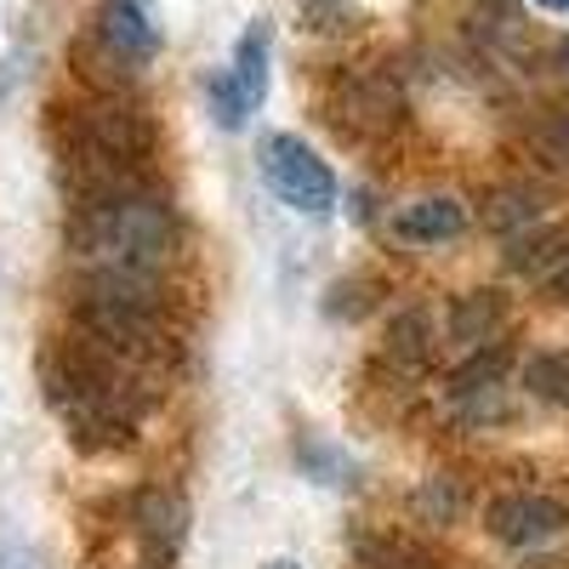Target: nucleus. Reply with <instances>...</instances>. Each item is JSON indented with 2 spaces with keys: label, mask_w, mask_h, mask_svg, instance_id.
Wrapping results in <instances>:
<instances>
[{
  "label": "nucleus",
  "mask_w": 569,
  "mask_h": 569,
  "mask_svg": "<svg viewBox=\"0 0 569 569\" xmlns=\"http://www.w3.org/2000/svg\"><path fill=\"white\" fill-rule=\"evenodd\" d=\"M40 388H46V405L63 416V427L86 450L131 445L137 410H142L137 359L74 330L69 342H52L40 353Z\"/></svg>",
  "instance_id": "f257e3e1"
},
{
  "label": "nucleus",
  "mask_w": 569,
  "mask_h": 569,
  "mask_svg": "<svg viewBox=\"0 0 569 569\" xmlns=\"http://www.w3.org/2000/svg\"><path fill=\"white\" fill-rule=\"evenodd\" d=\"M69 240L91 262V273L154 279L177 251V217L154 188H126V194H114V200L74 206Z\"/></svg>",
  "instance_id": "f03ea898"
},
{
  "label": "nucleus",
  "mask_w": 569,
  "mask_h": 569,
  "mask_svg": "<svg viewBox=\"0 0 569 569\" xmlns=\"http://www.w3.org/2000/svg\"><path fill=\"white\" fill-rule=\"evenodd\" d=\"M257 160H262L268 188H273V194L291 206V211H302V217H330V211H337V200H342L337 171H330L297 131H268L262 149H257Z\"/></svg>",
  "instance_id": "7ed1b4c3"
},
{
  "label": "nucleus",
  "mask_w": 569,
  "mask_h": 569,
  "mask_svg": "<svg viewBox=\"0 0 569 569\" xmlns=\"http://www.w3.org/2000/svg\"><path fill=\"white\" fill-rule=\"evenodd\" d=\"M485 530L501 547H547L569 530V507L552 496H536V490H512L485 507Z\"/></svg>",
  "instance_id": "20e7f679"
},
{
  "label": "nucleus",
  "mask_w": 569,
  "mask_h": 569,
  "mask_svg": "<svg viewBox=\"0 0 569 569\" xmlns=\"http://www.w3.org/2000/svg\"><path fill=\"white\" fill-rule=\"evenodd\" d=\"M103 46L126 63H149L160 52V23L149 12V0H109L103 7Z\"/></svg>",
  "instance_id": "39448f33"
},
{
  "label": "nucleus",
  "mask_w": 569,
  "mask_h": 569,
  "mask_svg": "<svg viewBox=\"0 0 569 569\" xmlns=\"http://www.w3.org/2000/svg\"><path fill=\"white\" fill-rule=\"evenodd\" d=\"M393 233L405 246H450L467 233V211L450 194H421V200L393 211Z\"/></svg>",
  "instance_id": "423d86ee"
},
{
  "label": "nucleus",
  "mask_w": 569,
  "mask_h": 569,
  "mask_svg": "<svg viewBox=\"0 0 569 569\" xmlns=\"http://www.w3.org/2000/svg\"><path fill=\"white\" fill-rule=\"evenodd\" d=\"M131 525H137L142 541H149V552L171 558L182 547V536H188V501L177 490H166V485H149L137 496V507H131Z\"/></svg>",
  "instance_id": "0eeeda50"
},
{
  "label": "nucleus",
  "mask_w": 569,
  "mask_h": 569,
  "mask_svg": "<svg viewBox=\"0 0 569 569\" xmlns=\"http://www.w3.org/2000/svg\"><path fill=\"white\" fill-rule=\"evenodd\" d=\"M268 63H273V23L251 18L246 34L233 40V63H228V80L240 86V98H246L251 114L268 103Z\"/></svg>",
  "instance_id": "6e6552de"
},
{
  "label": "nucleus",
  "mask_w": 569,
  "mask_h": 569,
  "mask_svg": "<svg viewBox=\"0 0 569 569\" xmlns=\"http://www.w3.org/2000/svg\"><path fill=\"white\" fill-rule=\"evenodd\" d=\"M501 325H507V297L501 291H467L450 308V337L467 342V348H490Z\"/></svg>",
  "instance_id": "1a4fd4ad"
},
{
  "label": "nucleus",
  "mask_w": 569,
  "mask_h": 569,
  "mask_svg": "<svg viewBox=\"0 0 569 569\" xmlns=\"http://www.w3.org/2000/svg\"><path fill=\"white\" fill-rule=\"evenodd\" d=\"M291 456H297V467L308 472V479L325 485V490H353V485H359V461H353L348 450H337V445L313 439V433H302Z\"/></svg>",
  "instance_id": "9d476101"
},
{
  "label": "nucleus",
  "mask_w": 569,
  "mask_h": 569,
  "mask_svg": "<svg viewBox=\"0 0 569 569\" xmlns=\"http://www.w3.org/2000/svg\"><path fill=\"white\" fill-rule=\"evenodd\" d=\"M388 359L405 370H427L433 365V319L421 308H405L388 319Z\"/></svg>",
  "instance_id": "9b49d317"
},
{
  "label": "nucleus",
  "mask_w": 569,
  "mask_h": 569,
  "mask_svg": "<svg viewBox=\"0 0 569 569\" xmlns=\"http://www.w3.org/2000/svg\"><path fill=\"white\" fill-rule=\"evenodd\" d=\"M569 246V233L563 228H525V233H512V251H507V268L512 273H547Z\"/></svg>",
  "instance_id": "f8f14e48"
},
{
  "label": "nucleus",
  "mask_w": 569,
  "mask_h": 569,
  "mask_svg": "<svg viewBox=\"0 0 569 569\" xmlns=\"http://www.w3.org/2000/svg\"><path fill=\"white\" fill-rule=\"evenodd\" d=\"M359 569H445L433 547H421L410 536H382V541H370Z\"/></svg>",
  "instance_id": "ddd939ff"
},
{
  "label": "nucleus",
  "mask_w": 569,
  "mask_h": 569,
  "mask_svg": "<svg viewBox=\"0 0 569 569\" xmlns=\"http://www.w3.org/2000/svg\"><path fill=\"white\" fill-rule=\"evenodd\" d=\"M507 365H512V353L507 348H485V353H472L456 376H450V393L456 399H479V393H496V382H501V376H507Z\"/></svg>",
  "instance_id": "4468645a"
},
{
  "label": "nucleus",
  "mask_w": 569,
  "mask_h": 569,
  "mask_svg": "<svg viewBox=\"0 0 569 569\" xmlns=\"http://www.w3.org/2000/svg\"><path fill=\"white\" fill-rule=\"evenodd\" d=\"M525 388H530L541 405H569V348L536 353V359L525 365Z\"/></svg>",
  "instance_id": "2eb2a0df"
},
{
  "label": "nucleus",
  "mask_w": 569,
  "mask_h": 569,
  "mask_svg": "<svg viewBox=\"0 0 569 569\" xmlns=\"http://www.w3.org/2000/svg\"><path fill=\"white\" fill-rule=\"evenodd\" d=\"M536 217H541V194H536V188H501L496 206L485 211V222H490V228H501V233L536 228Z\"/></svg>",
  "instance_id": "dca6fc26"
},
{
  "label": "nucleus",
  "mask_w": 569,
  "mask_h": 569,
  "mask_svg": "<svg viewBox=\"0 0 569 569\" xmlns=\"http://www.w3.org/2000/svg\"><path fill=\"white\" fill-rule=\"evenodd\" d=\"M370 291H376V284H370L365 273H359V279H337V284H330V297H325V313L353 325V319H365V313L376 308V297H370Z\"/></svg>",
  "instance_id": "f3484780"
},
{
  "label": "nucleus",
  "mask_w": 569,
  "mask_h": 569,
  "mask_svg": "<svg viewBox=\"0 0 569 569\" xmlns=\"http://www.w3.org/2000/svg\"><path fill=\"white\" fill-rule=\"evenodd\" d=\"M206 103H211V114H217V126H222V131H240V126H246V114H251V109H246V98H240V86H233L228 74H211V80H206Z\"/></svg>",
  "instance_id": "a211bd4d"
},
{
  "label": "nucleus",
  "mask_w": 569,
  "mask_h": 569,
  "mask_svg": "<svg viewBox=\"0 0 569 569\" xmlns=\"http://www.w3.org/2000/svg\"><path fill=\"white\" fill-rule=\"evenodd\" d=\"M536 149L552 160V166H569V109H547L536 120Z\"/></svg>",
  "instance_id": "6ab92c4d"
},
{
  "label": "nucleus",
  "mask_w": 569,
  "mask_h": 569,
  "mask_svg": "<svg viewBox=\"0 0 569 569\" xmlns=\"http://www.w3.org/2000/svg\"><path fill=\"white\" fill-rule=\"evenodd\" d=\"M302 7H308L313 18H337V12H342V0H302Z\"/></svg>",
  "instance_id": "aec40b11"
},
{
  "label": "nucleus",
  "mask_w": 569,
  "mask_h": 569,
  "mask_svg": "<svg viewBox=\"0 0 569 569\" xmlns=\"http://www.w3.org/2000/svg\"><path fill=\"white\" fill-rule=\"evenodd\" d=\"M552 297H558V302H569V262L552 273Z\"/></svg>",
  "instance_id": "412c9836"
},
{
  "label": "nucleus",
  "mask_w": 569,
  "mask_h": 569,
  "mask_svg": "<svg viewBox=\"0 0 569 569\" xmlns=\"http://www.w3.org/2000/svg\"><path fill=\"white\" fill-rule=\"evenodd\" d=\"M262 569H302V563H291V558H268Z\"/></svg>",
  "instance_id": "4be33fe9"
},
{
  "label": "nucleus",
  "mask_w": 569,
  "mask_h": 569,
  "mask_svg": "<svg viewBox=\"0 0 569 569\" xmlns=\"http://www.w3.org/2000/svg\"><path fill=\"white\" fill-rule=\"evenodd\" d=\"M536 7H547V12H569V0H536Z\"/></svg>",
  "instance_id": "5701e85b"
},
{
  "label": "nucleus",
  "mask_w": 569,
  "mask_h": 569,
  "mask_svg": "<svg viewBox=\"0 0 569 569\" xmlns=\"http://www.w3.org/2000/svg\"><path fill=\"white\" fill-rule=\"evenodd\" d=\"M0 569H23V563H18V558H0Z\"/></svg>",
  "instance_id": "b1692460"
},
{
  "label": "nucleus",
  "mask_w": 569,
  "mask_h": 569,
  "mask_svg": "<svg viewBox=\"0 0 569 569\" xmlns=\"http://www.w3.org/2000/svg\"><path fill=\"white\" fill-rule=\"evenodd\" d=\"M563 63H569V46H563Z\"/></svg>",
  "instance_id": "393cba45"
}]
</instances>
